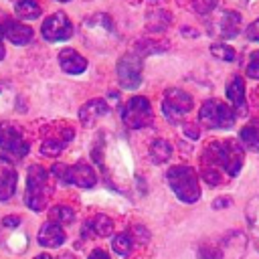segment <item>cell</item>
Instances as JSON below:
<instances>
[{
	"mask_svg": "<svg viewBox=\"0 0 259 259\" xmlns=\"http://www.w3.org/2000/svg\"><path fill=\"white\" fill-rule=\"evenodd\" d=\"M34 259H53V257H51V255H36Z\"/></svg>",
	"mask_w": 259,
	"mask_h": 259,
	"instance_id": "obj_35",
	"label": "cell"
},
{
	"mask_svg": "<svg viewBox=\"0 0 259 259\" xmlns=\"http://www.w3.org/2000/svg\"><path fill=\"white\" fill-rule=\"evenodd\" d=\"M241 142L247 150L259 152V119H251L243 130H241Z\"/></svg>",
	"mask_w": 259,
	"mask_h": 259,
	"instance_id": "obj_20",
	"label": "cell"
},
{
	"mask_svg": "<svg viewBox=\"0 0 259 259\" xmlns=\"http://www.w3.org/2000/svg\"><path fill=\"white\" fill-rule=\"evenodd\" d=\"M210 53H212L217 59H221V61H229V63L237 59L235 49L229 47V45H223V42H214V45L210 47Z\"/></svg>",
	"mask_w": 259,
	"mask_h": 259,
	"instance_id": "obj_26",
	"label": "cell"
},
{
	"mask_svg": "<svg viewBox=\"0 0 259 259\" xmlns=\"http://www.w3.org/2000/svg\"><path fill=\"white\" fill-rule=\"evenodd\" d=\"M170 154H172V148H170V144H168L166 140H154V142L150 144V156H152L154 164H164V162H168Z\"/></svg>",
	"mask_w": 259,
	"mask_h": 259,
	"instance_id": "obj_22",
	"label": "cell"
},
{
	"mask_svg": "<svg viewBox=\"0 0 259 259\" xmlns=\"http://www.w3.org/2000/svg\"><path fill=\"white\" fill-rule=\"evenodd\" d=\"M59 2H69V0H59Z\"/></svg>",
	"mask_w": 259,
	"mask_h": 259,
	"instance_id": "obj_36",
	"label": "cell"
},
{
	"mask_svg": "<svg viewBox=\"0 0 259 259\" xmlns=\"http://www.w3.org/2000/svg\"><path fill=\"white\" fill-rule=\"evenodd\" d=\"M36 239H38V245L49 247V249H55V247H61V245L65 243V231H63L61 225L49 221V223H45V225L40 227Z\"/></svg>",
	"mask_w": 259,
	"mask_h": 259,
	"instance_id": "obj_18",
	"label": "cell"
},
{
	"mask_svg": "<svg viewBox=\"0 0 259 259\" xmlns=\"http://www.w3.org/2000/svg\"><path fill=\"white\" fill-rule=\"evenodd\" d=\"M59 65L69 75H81L87 69L85 57L81 53H77L75 49H61V53H59Z\"/></svg>",
	"mask_w": 259,
	"mask_h": 259,
	"instance_id": "obj_16",
	"label": "cell"
},
{
	"mask_svg": "<svg viewBox=\"0 0 259 259\" xmlns=\"http://www.w3.org/2000/svg\"><path fill=\"white\" fill-rule=\"evenodd\" d=\"M247 38H249V40H259V18L253 20V22L247 26Z\"/></svg>",
	"mask_w": 259,
	"mask_h": 259,
	"instance_id": "obj_30",
	"label": "cell"
},
{
	"mask_svg": "<svg viewBox=\"0 0 259 259\" xmlns=\"http://www.w3.org/2000/svg\"><path fill=\"white\" fill-rule=\"evenodd\" d=\"M51 217V223H57V225H71L75 221V212L71 206H65V204H57L51 208L49 212Z\"/></svg>",
	"mask_w": 259,
	"mask_h": 259,
	"instance_id": "obj_24",
	"label": "cell"
},
{
	"mask_svg": "<svg viewBox=\"0 0 259 259\" xmlns=\"http://www.w3.org/2000/svg\"><path fill=\"white\" fill-rule=\"evenodd\" d=\"M47 170L38 164H32L28 168V178H26V196L24 202L30 210L38 212L47 204Z\"/></svg>",
	"mask_w": 259,
	"mask_h": 259,
	"instance_id": "obj_5",
	"label": "cell"
},
{
	"mask_svg": "<svg viewBox=\"0 0 259 259\" xmlns=\"http://www.w3.org/2000/svg\"><path fill=\"white\" fill-rule=\"evenodd\" d=\"M14 2H16V0H14Z\"/></svg>",
	"mask_w": 259,
	"mask_h": 259,
	"instance_id": "obj_37",
	"label": "cell"
},
{
	"mask_svg": "<svg viewBox=\"0 0 259 259\" xmlns=\"http://www.w3.org/2000/svg\"><path fill=\"white\" fill-rule=\"evenodd\" d=\"M210 30L221 38H235L241 30V14L235 10H223L210 22Z\"/></svg>",
	"mask_w": 259,
	"mask_h": 259,
	"instance_id": "obj_12",
	"label": "cell"
},
{
	"mask_svg": "<svg viewBox=\"0 0 259 259\" xmlns=\"http://www.w3.org/2000/svg\"><path fill=\"white\" fill-rule=\"evenodd\" d=\"M247 75L251 79H257L259 81V51H255L251 57H249V63H247Z\"/></svg>",
	"mask_w": 259,
	"mask_h": 259,
	"instance_id": "obj_29",
	"label": "cell"
},
{
	"mask_svg": "<svg viewBox=\"0 0 259 259\" xmlns=\"http://www.w3.org/2000/svg\"><path fill=\"white\" fill-rule=\"evenodd\" d=\"M202 162V178L208 184H219L223 172L229 176H237L245 162L243 146L235 140H223V142H210L200 156Z\"/></svg>",
	"mask_w": 259,
	"mask_h": 259,
	"instance_id": "obj_1",
	"label": "cell"
},
{
	"mask_svg": "<svg viewBox=\"0 0 259 259\" xmlns=\"http://www.w3.org/2000/svg\"><path fill=\"white\" fill-rule=\"evenodd\" d=\"M81 30H83L85 42L99 51H105L111 45V40L115 38L113 22L107 14H93L89 18H85Z\"/></svg>",
	"mask_w": 259,
	"mask_h": 259,
	"instance_id": "obj_3",
	"label": "cell"
},
{
	"mask_svg": "<svg viewBox=\"0 0 259 259\" xmlns=\"http://www.w3.org/2000/svg\"><path fill=\"white\" fill-rule=\"evenodd\" d=\"M190 2H192V8H194L198 14H202V16L210 14V12L219 6V0H190Z\"/></svg>",
	"mask_w": 259,
	"mask_h": 259,
	"instance_id": "obj_28",
	"label": "cell"
},
{
	"mask_svg": "<svg viewBox=\"0 0 259 259\" xmlns=\"http://www.w3.org/2000/svg\"><path fill=\"white\" fill-rule=\"evenodd\" d=\"M40 34H42L49 42L67 40V38L73 36V22L67 18L65 12H55V14L47 16V18L42 20Z\"/></svg>",
	"mask_w": 259,
	"mask_h": 259,
	"instance_id": "obj_11",
	"label": "cell"
},
{
	"mask_svg": "<svg viewBox=\"0 0 259 259\" xmlns=\"http://www.w3.org/2000/svg\"><path fill=\"white\" fill-rule=\"evenodd\" d=\"M225 206H229V200L227 198H219V200L212 202V208H225Z\"/></svg>",
	"mask_w": 259,
	"mask_h": 259,
	"instance_id": "obj_33",
	"label": "cell"
},
{
	"mask_svg": "<svg viewBox=\"0 0 259 259\" xmlns=\"http://www.w3.org/2000/svg\"><path fill=\"white\" fill-rule=\"evenodd\" d=\"M0 30H2V36L8 38L14 45H26V42L32 40V28L26 26L24 22H20V20H14V18L4 20Z\"/></svg>",
	"mask_w": 259,
	"mask_h": 259,
	"instance_id": "obj_14",
	"label": "cell"
},
{
	"mask_svg": "<svg viewBox=\"0 0 259 259\" xmlns=\"http://www.w3.org/2000/svg\"><path fill=\"white\" fill-rule=\"evenodd\" d=\"M107 103H105V99H99V97H95V99H89L81 109H79V119H81V123L83 125H93L97 119H101L103 115H107Z\"/></svg>",
	"mask_w": 259,
	"mask_h": 259,
	"instance_id": "obj_17",
	"label": "cell"
},
{
	"mask_svg": "<svg viewBox=\"0 0 259 259\" xmlns=\"http://www.w3.org/2000/svg\"><path fill=\"white\" fill-rule=\"evenodd\" d=\"M53 172L63 182H71V184H75L79 188H91L97 182V174H95V170L87 162H77L75 166H61V164H57L53 168Z\"/></svg>",
	"mask_w": 259,
	"mask_h": 259,
	"instance_id": "obj_7",
	"label": "cell"
},
{
	"mask_svg": "<svg viewBox=\"0 0 259 259\" xmlns=\"http://www.w3.org/2000/svg\"><path fill=\"white\" fill-rule=\"evenodd\" d=\"M117 79L123 89H136L142 83V57L136 51L125 53L117 63Z\"/></svg>",
	"mask_w": 259,
	"mask_h": 259,
	"instance_id": "obj_9",
	"label": "cell"
},
{
	"mask_svg": "<svg viewBox=\"0 0 259 259\" xmlns=\"http://www.w3.org/2000/svg\"><path fill=\"white\" fill-rule=\"evenodd\" d=\"M16 168L10 158L0 154V200H8L16 190Z\"/></svg>",
	"mask_w": 259,
	"mask_h": 259,
	"instance_id": "obj_15",
	"label": "cell"
},
{
	"mask_svg": "<svg viewBox=\"0 0 259 259\" xmlns=\"http://www.w3.org/2000/svg\"><path fill=\"white\" fill-rule=\"evenodd\" d=\"M111 247H113V251H115L119 257H127V255L132 253V249H134V239H132L130 233H119V235L113 237Z\"/></svg>",
	"mask_w": 259,
	"mask_h": 259,
	"instance_id": "obj_25",
	"label": "cell"
},
{
	"mask_svg": "<svg viewBox=\"0 0 259 259\" xmlns=\"http://www.w3.org/2000/svg\"><path fill=\"white\" fill-rule=\"evenodd\" d=\"M198 121L206 130H229L235 125L237 115L227 103L217 99H206L198 111Z\"/></svg>",
	"mask_w": 259,
	"mask_h": 259,
	"instance_id": "obj_4",
	"label": "cell"
},
{
	"mask_svg": "<svg viewBox=\"0 0 259 259\" xmlns=\"http://www.w3.org/2000/svg\"><path fill=\"white\" fill-rule=\"evenodd\" d=\"M225 93L229 97V101L235 105V107H245V81L235 75L229 79L227 87H225Z\"/></svg>",
	"mask_w": 259,
	"mask_h": 259,
	"instance_id": "obj_19",
	"label": "cell"
},
{
	"mask_svg": "<svg viewBox=\"0 0 259 259\" xmlns=\"http://www.w3.org/2000/svg\"><path fill=\"white\" fill-rule=\"evenodd\" d=\"M93 233L97 237H109L113 233V221L105 214H97L93 221H87L85 223V233Z\"/></svg>",
	"mask_w": 259,
	"mask_h": 259,
	"instance_id": "obj_21",
	"label": "cell"
},
{
	"mask_svg": "<svg viewBox=\"0 0 259 259\" xmlns=\"http://www.w3.org/2000/svg\"><path fill=\"white\" fill-rule=\"evenodd\" d=\"M6 51H4V42H2V30H0V59H4Z\"/></svg>",
	"mask_w": 259,
	"mask_h": 259,
	"instance_id": "obj_34",
	"label": "cell"
},
{
	"mask_svg": "<svg viewBox=\"0 0 259 259\" xmlns=\"http://www.w3.org/2000/svg\"><path fill=\"white\" fill-rule=\"evenodd\" d=\"M190 109H192V97H190L186 91L172 87V89H168V91L164 93L162 111H164L166 119L178 121V119H182Z\"/></svg>",
	"mask_w": 259,
	"mask_h": 259,
	"instance_id": "obj_10",
	"label": "cell"
},
{
	"mask_svg": "<svg viewBox=\"0 0 259 259\" xmlns=\"http://www.w3.org/2000/svg\"><path fill=\"white\" fill-rule=\"evenodd\" d=\"M152 103L144 95L130 97L121 107V121L130 130H142L152 123Z\"/></svg>",
	"mask_w": 259,
	"mask_h": 259,
	"instance_id": "obj_6",
	"label": "cell"
},
{
	"mask_svg": "<svg viewBox=\"0 0 259 259\" xmlns=\"http://www.w3.org/2000/svg\"><path fill=\"white\" fill-rule=\"evenodd\" d=\"M89 259H109V255H107L103 249H95V251H91Z\"/></svg>",
	"mask_w": 259,
	"mask_h": 259,
	"instance_id": "obj_32",
	"label": "cell"
},
{
	"mask_svg": "<svg viewBox=\"0 0 259 259\" xmlns=\"http://www.w3.org/2000/svg\"><path fill=\"white\" fill-rule=\"evenodd\" d=\"M2 225L8 227V229H14V227L20 225V217H12V214H10V217H4V219H2Z\"/></svg>",
	"mask_w": 259,
	"mask_h": 259,
	"instance_id": "obj_31",
	"label": "cell"
},
{
	"mask_svg": "<svg viewBox=\"0 0 259 259\" xmlns=\"http://www.w3.org/2000/svg\"><path fill=\"white\" fill-rule=\"evenodd\" d=\"M0 150L8 152L14 158H24L28 154V142L22 136V130L12 121H0Z\"/></svg>",
	"mask_w": 259,
	"mask_h": 259,
	"instance_id": "obj_8",
	"label": "cell"
},
{
	"mask_svg": "<svg viewBox=\"0 0 259 259\" xmlns=\"http://www.w3.org/2000/svg\"><path fill=\"white\" fill-rule=\"evenodd\" d=\"M247 221L255 229H259V196H255L247 202Z\"/></svg>",
	"mask_w": 259,
	"mask_h": 259,
	"instance_id": "obj_27",
	"label": "cell"
},
{
	"mask_svg": "<svg viewBox=\"0 0 259 259\" xmlns=\"http://www.w3.org/2000/svg\"><path fill=\"white\" fill-rule=\"evenodd\" d=\"M14 10L20 18H26V20H34L40 16V6L34 0H16Z\"/></svg>",
	"mask_w": 259,
	"mask_h": 259,
	"instance_id": "obj_23",
	"label": "cell"
},
{
	"mask_svg": "<svg viewBox=\"0 0 259 259\" xmlns=\"http://www.w3.org/2000/svg\"><path fill=\"white\" fill-rule=\"evenodd\" d=\"M166 178L178 200L190 204L200 198V182L190 166H172L166 172Z\"/></svg>",
	"mask_w": 259,
	"mask_h": 259,
	"instance_id": "obj_2",
	"label": "cell"
},
{
	"mask_svg": "<svg viewBox=\"0 0 259 259\" xmlns=\"http://www.w3.org/2000/svg\"><path fill=\"white\" fill-rule=\"evenodd\" d=\"M73 136H75V132H73L71 127L57 130L55 134H51V136L45 138V142H42V146H40V154L51 156V158L59 156V154L67 148V144L73 140Z\"/></svg>",
	"mask_w": 259,
	"mask_h": 259,
	"instance_id": "obj_13",
	"label": "cell"
}]
</instances>
